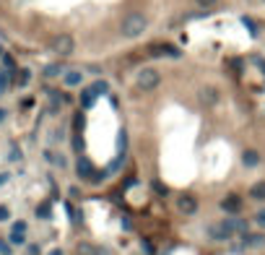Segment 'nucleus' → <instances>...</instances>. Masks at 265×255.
<instances>
[{
  "instance_id": "obj_12",
  "label": "nucleus",
  "mask_w": 265,
  "mask_h": 255,
  "mask_svg": "<svg viewBox=\"0 0 265 255\" xmlns=\"http://www.w3.org/2000/svg\"><path fill=\"white\" fill-rule=\"evenodd\" d=\"M242 164H245L247 169H255L260 164V154L255 149H245V151H242Z\"/></svg>"
},
{
  "instance_id": "obj_32",
  "label": "nucleus",
  "mask_w": 265,
  "mask_h": 255,
  "mask_svg": "<svg viewBox=\"0 0 265 255\" xmlns=\"http://www.w3.org/2000/svg\"><path fill=\"white\" fill-rule=\"evenodd\" d=\"M29 255H39V247L37 245H29Z\"/></svg>"
},
{
  "instance_id": "obj_25",
  "label": "nucleus",
  "mask_w": 265,
  "mask_h": 255,
  "mask_svg": "<svg viewBox=\"0 0 265 255\" xmlns=\"http://www.w3.org/2000/svg\"><path fill=\"white\" fill-rule=\"evenodd\" d=\"M195 3L201 6V8H213V6L218 3V0H195Z\"/></svg>"
},
{
  "instance_id": "obj_30",
  "label": "nucleus",
  "mask_w": 265,
  "mask_h": 255,
  "mask_svg": "<svg viewBox=\"0 0 265 255\" xmlns=\"http://www.w3.org/2000/svg\"><path fill=\"white\" fill-rule=\"evenodd\" d=\"M11 159H13V161H21V151H18L16 146L11 149Z\"/></svg>"
},
{
  "instance_id": "obj_9",
  "label": "nucleus",
  "mask_w": 265,
  "mask_h": 255,
  "mask_svg": "<svg viewBox=\"0 0 265 255\" xmlns=\"http://www.w3.org/2000/svg\"><path fill=\"white\" fill-rule=\"evenodd\" d=\"M242 247H247V250L265 247V235H260V232H247V235H242Z\"/></svg>"
},
{
  "instance_id": "obj_2",
  "label": "nucleus",
  "mask_w": 265,
  "mask_h": 255,
  "mask_svg": "<svg viewBox=\"0 0 265 255\" xmlns=\"http://www.w3.org/2000/svg\"><path fill=\"white\" fill-rule=\"evenodd\" d=\"M136 83H138V89H141V91H153V89H159V83H161V73H159V68H153V65L141 68L138 76H136Z\"/></svg>"
},
{
  "instance_id": "obj_4",
  "label": "nucleus",
  "mask_w": 265,
  "mask_h": 255,
  "mask_svg": "<svg viewBox=\"0 0 265 255\" xmlns=\"http://www.w3.org/2000/svg\"><path fill=\"white\" fill-rule=\"evenodd\" d=\"M73 50H76V42H73V37H71V34H60V37H55V39H52V52H55V55L68 58Z\"/></svg>"
},
{
  "instance_id": "obj_35",
  "label": "nucleus",
  "mask_w": 265,
  "mask_h": 255,
  "mask_svg": "<svg viewBox=\"0 0 265 255\" xmlns=\"http://www.w3.org/2000/svg\"><path fill=\"white\" fill-rule=\"evenodd\" d=\"M0 58H3V47H0Z\"/></svg>"
},
{
  "instance_id": "obj_5",
  "label": "nucleus",
  "mask_w": 265,
  "mask_h": 255,
  "mask_svg": "<svg viewBox=\"0 0 265 255\" xmlns=\"http://www.w3.org/2000/svg\"><path fill=\"white\" fill-rule=\"evenodd\" d=\"M197 102L203 107H216L221 102V91L216 86H201L197 89Z\"/></svg>"
},
{
  "instance_id": "obj_20",
  "label": "nucleus",
  "mask_w": 265,
  "mask_h": 255,
  "mask_svg": "<svg viewBox=\"0 0 265 255\" xmlns=\"http://www.w3.org/2000/svg\"><path fill=\"white\" fill-rule=\"evenodd\" d=\"M37 216H39V219H50V216H52V208H50L47 203H42V206L37 208Z\"/></svg>"
},
{
  "instance_id": "obj_23",
  "label": "nucleus",
  "mask_w": 265,
  "mask_h": 255,
  "mask_svg": "<svg viewBox=\"0 0 265 255\" xmlns=\"http://www.w3.org/2000/svg\"><path fill=\"white\" fill-rule=\"evenodd\" d=\"M11 219V208L8 206H0V221H8Z\"/></svg>"
},
{
  "instance_id": "obj_1",
  "label": "nucleus",
  "mask_w": 265,
  "mask_h": 255,
  "mask_svg": "<svg viewBox=\"0 0 265 255\" xmlns=\"http://www.w3.org/2000/svg\"><path fill=\"white\" fill-rule=\"evenodd\" d=\"M146 29H148V18L143 13H127L120 24V32L125 39H138Z\"/></svg>"
},
{
  "instance_id": "obj_17",
  "label": "nucleus",
  "mask_w": 265,
  "mask_h": 255,
  "mask_svg": "<svg viewBox=\"0 0 265 255\" xmlns=\"http://www.w3.org/2000/svg\"><path fill=\"white\" fill-rule=\"evenodd\" d=\"M31 81V71H29V68H21V71L16 73V83L18 86H26Z\"/></svg>"
},
{
  "instance_id": "obj_14",
  "label": "nucleus",
  "mask_w": 265,
  "mask_h": 255,
  "mask_svg": "<svg viewBox=\"0 0 265 255\" xmlns=\"http://www.w3.org/2000/svg\"><path fill=\"white\" fill-rule=\"evenodd\" d=\"M44 159L47 161H52V167H68V161H65V156L62 154H55V151H44Z\"/></svg>"
},
{
  "instance_id": "obj_34",
  "label": "nucleus",
  "mask_w": 265,
  "mask_h": 255,
  "mask_svg": "<svg viewBox=\"0 0 265 255\" xmlns=\"http://www.w3.org/2000/svg\"><path fill=\"white\" fill-rule=\"evenodd\" d=\"M50 255H65V252H62V250H60V247H55V250H52V252H50Z\"/></svg>"
},
{
  "instance_id": "obj_28",
  "label": "nucleus",
  "mask_w": 265,
  "mask_h": 255,
  "mask_svg": "<svg viewBox=\"0 0 265 255\" xmlns=\"http://www.w3.org/2000/svg\"><path fill=\"white\" fill-rule=\"evenodd\" d=\"M255 221H257L260 226H265V208H262V211H257V216H255Z\"/></svg>"
},
{
  "instance_id": "obj_29",
  "label": "nucleus",
  "mask_w": 265,
  "mask_h": 255,
  "mask_svg": "<svg viewBox=\"0 0 265 255\" xmlns=\"http://www.w3.org/2000/svg\"><path fill=\"white\" fill-rule=\"evenodd\" d=\"M8 180H11L8 172H0V188H3V185H8Z\"/></svg>"
},
{
  "instance_id": "obj_21",
  "label": "nucleus",
  "mask_w": 265,
  "mask_h": 255,
  "mask_svg": "<svg viewBox=\"0 0 265 255\" xmlns=\"http://www.w3.org/2000/svg\"><path fill=\"white\" fill-rule=\"evenodd\" d=\"M8 91V73H0V94Z\"/></svg>"
},
{
  "instance_id": "obj_7",
  "label": "nucleus",
  "mask_w": 265,
  "mask_h": 255,
  "mask_svg": "<svg viewBox=\"0 0 265 255\" xmlns=\"http://www.w3.org/2000/svg\"><path fill=\"white\" fill-rule=\"evenodd\" d=\"M221 211H224V214H231V216H237V214L242 211V198H239L237 193H229L226 198H221Z\"/></svg>"
},
{
  "instance_id": "obj_31",
  "label": "nucleus",
  "mask_w": 265,
  "mask_h": 255,
  "mask_svg": "<svg viewBox=\"0 0 265 255\" xmlns=\"http://www.w3.org/2000/svg\"><path fill=\"white\" fill-rule=\"evenodd\" d=\"M94 255H112L107 247H94Z\"/></svg>"
},
{
  "instance_id": "obj_16",
  "label": "nucleus",
  "mask_w": 265,
  "mask_h": 255,
  "mask_svg": "<svg viewBox=\"0 0 265 255\" xmlns=\"http://www.w3.org/2000/svg\"><path fill=\"white\" fill-rule=\"evenodd\" d=\"M62 73H65V68H62L60 63H55V65H47V68L42 71V76H44V78H57V76H62Z\"/></svg>"
},
{
  "instance_id": "obj_3",
  "label": "nucleus",
  "mask_w": 265,
  "mask_h": 255,
  "mask_svg": "<svg viewBox=\"0 0 265 255\" xmlns=\"http://www.w3.org/2000/svg\"><path fill=\"white\" fill-rule=\"evenodd\" d=\"M208 237L213 240V242H229L234 235H237V232L229 226V221L224 219V221H218V224H208Z\"/></svg>"
},
{
  "instance_id": "obj_10",
  "label": "nucleus",
  "mask_w": 265,
  "mask_h": 255,
  "mask_svg": "<svg viewBox=\"0 0 265 255\" xmlns=\"http://www.w3.org/2000/svg\"><path fill=\"white\" fill-rule=\"evenodd\" d=\"M76 175H78L81 180H91V177H94V164H91V159L78 156V161H76Z\"/></svg>"
},
{
  "instance_id": "obj_27",
  "label": "nucleus",
  "mask_w": 265,
  "mask_h": 255,
  "mask_svg": "<svg viewBox=\"0 0 265 255\" xmlns=\"http://www.w3.org/2000/svg\"><path fill=\"white\" fill-rule=\"evenodd\" d=\"M3 65L8 68V71H13V68H16V63H13V58H11V55H3Z\"/></svg>"
},
{
  "instance_id": "obj_26",
  "label": "nucleus",
  "mask_w": 265,
  "mask_h": 255,
  "mask_svg": "<svg viewBox=\"0 0 265 255\" xmlns=\"http://www.w3.org/2000/svg\"><path fill=\"white\" fill-rule=\"evenodd\" d=\"M0 255H11V242L0 240Z\"/></svg>"
},
{
  "instance_id": "obj_6",
  "label": "nucleus",
  "mask_w": 265,
  "mask_h": 255,
  "mask_svg": "<svg viewBox=\"0 0 265 255\" xmlns=\"http://www.w3.org/2000/svg\"><path fill=\"white\" fill-rule=\"evenodd\" d=\"M83 81H86V76H83L81 68H68V71L62 73V86L65 89H81Z\"/></svg>"
},
{
  "instance_id": "obj_18",
  "label": "nucleus",
  "mask_w": 265,
  "mask_h": 255,
  "mask_svg": "<svg viewBox=\"0 0 265 255\" xmlns=\"http://www.w3.org/2000/svg\"><path fill=\"white\" fill-rule=\"evenodd\" d=\"M94 91H96V94L99 97H104V94H109V83L104 81V78H99V81H94V86H91Z\"/></svg>"
},
{
  "instance_id": "obj_22",
  "label": "nucleus",
  "mask_w": 265,
  "mask_h": 255,
  "mask_svg": "<svg viewBox=\"0 0 265 255\" xmlns=\"http://www.w3.org/2000/svg\"><path fill=\"white\" fill-rule=\"evenodd\" d=\"M26 221H13V226H11V232H24V235H26Z\"/></svg>"
},
{
  "instance_id": "obj_11",
  "label": "nucleus",
  "mask_w": 265,
  "mask_h": 255,
  "mask_svg": "<svg viewBox=\"0 0 265 255\" xmlns=\"http://www.w3.org/2000/svg\"><path fill=\"white\" fill-rule=\"evenodd\" d=\"M96 97H99V94H96L91 86L81 89V107H83V109H91V107L96 104Z\"/></svg>"
},
{
  "instance_id": "obj_13",
  "label": "nucleus",
  "mask_w": 265,
  "mask_h": 255,
  "mask_svg": "<svg viewBox=\"0 0 265 255\" xmlns=\"http://www.w3.org/2000/svg\"><path fill=\"white\" fill-rule=\"evenodd\" d=\"M151 55H169V58H180V50L172 47V44H153Z\"/></svg>"
},
{
  "instance_id": "obj_19",
  "label": "nucleus",
  "mask_w": 265,
  "mask_h": 255,
  "mask_svg": "<svg viewBox=\"0 0 265 255\" xmlns=\"http://www.w3.org/2000/svg\"><path fill=\"white\" fill-rule=\"evenodd\" d=\"M8 242H11V245H24V242H26V235H24V232H11V235H8Z\"/></svg>"
},
{
  "instance_id": "obj_36",
  "label": "nucleus",
  "mask_w": 265,
  "mask_h": 255,
  "mask_svg": "<svg viewBox=\"0 0 265 255\" xmlns=\"http://www.w3.org/2000/svg\"><path fill=\"white\" fill-rule=\"evenodd\" d=\"M262 3H265V0H262Z\"/></svg>"
},
{
  "instance_id": "obj_8",
  "label": "nucleus",
  "mask_w": 265,
  "mask_h": 255,
  "mask_svg": "<svg viewBox=\"0 0 265 255\" xmlns=\"http://www.w3.org/2000/svg\"><path fill=\"white\" fill-rule=\"evenodd\" d=\"M177 211L185 214V216H195L197 214V201L192 195H180L177 198Z\"/></svg>"
},
{
  "instance_id": "obj_33",
  "label": "nucleus",
  "mask_w": 265,
  "mask_h": 255,
  "mask_svg": "<svg viewBox=\"0 0 265 255\" xmlns=\"http://www.w3.org/2000/svg\"><path fill=\"white\" fill-rule=\"evenodd\" d=\"M6 118H8V112H6V109H0V123H3Z\"/></svg>"
},
{
  "instance_id": "obj_15",
  "label": "nucleus",
  "mask_w": 265,
  "mask_h": 255,
  "mask_svg": "<svg viewBox=\"0 0 265 255\" xmlns=\"http://www.w3.org/2000/svg\"><path fill=\"white\" fill-rule=\"evenodd\" d=\"M250 198L252 201H265V180H260V182L252 185V188H250Z\"/></svg>"
},
{
  "instance_id": "obj_24",
  "label": "nucleus",
  "mask_w": 265,
  "mask_h": 255,
  "mask_svg": "<svg viewBox=\"0 0 265 255\" xmlns=\"http://www.w3.org/2000/svg\"><path fill=\"white\" fill-rule=\"evenodd\" d=\"M153 190H156L159 195H167V185H161L159 180H153Z\"/></svg>"
}]
</instances>
